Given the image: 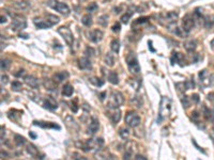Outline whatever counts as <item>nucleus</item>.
Wrapping results in <instances>:
<instances>
[{
	"label": "nucleus",
	"mask_w": 214,
	"mask_h": 160,
	"mask_svg": "<svg viewBox=\"0 0 214 160\" xmlns=\"http://www.w3.org/2000/svg\"><path fill=\"white\" fill-rule=\"evenodd\" d=\"M47 6H50L52 9L56 10L57 12H59L60 14L64 16H68L71 12V10L69 8V6L66 3L64 2H59V1H57V0H49L48 2H47Z\"/></svg>",
	"instance_id": "obj_1"
},
{
	"label": "nucleus",
	"mask_w": 214,
	"mask_h": 160,
	"mask_svg": "<svg viewBox=\"0 0 214 160\" xmlns=\"http://www.w3.org/2000/svg\"><path fill=\"white\" fill-rule=\"evenodd\" d=\"M170 111V102L167 97H163L161 100V106H160V113H158V119L157 123H161L162 121L164 120L165 116L168 115Z\"/></svg>",
	"instance_id": "obj_2"
},
{
	"label": "nucleus",
	"mask_w": 214,
	"mask_h": 160,
	"mask_svg": "<svg viewBox=\"0 0 214 160\" xmlns=\"http://www.w3.org/2000/svg\"><path fill=\"white\" fill-rule=\"evenodd\" d=\"M126 63H127V67L130 69V72L132 74H139L140 72V66L139 63H138V60H137L136 55L134 53H130L127 55L126 58Z\"/></svg>",
	"instance_id": "obj_3"
},
{
	"label": "nucleus",
	"mask_w": 214,
	"mask_h": 160,
	"mask_svg": "<svg viewBox=\"0 0 214 160\" xmlns=\"http://www.w3.org/2000/svg\"><path fill=\"white\" fill-rule=\"evenodd\" d=\"M124 102V97L122 95V93L120 92H112V96H110V99L108 102V107L112 108V109H117L120 106L123 105Z\"/></svg>",
	"instance_id": "obj_4"
},
{
	"label": "nucleus",
	"mask_w": 214,
	"mask_h": 160,
	"mask_svg": "<svg viewBox=\"0 0 214 160\" xmlns=\"http://www.w3.org/2000/svg\"><path fill=\"white\" fill-rule=\"evenodd\" d=\"M58 33L63 37V40L69 46H72L73 43H74V36H73V33L71 32V30L66 27H60L58 29Z\"/></svg>",
	"instance_id": "obj_5"
},
{
	"label": "nucleus",
	"mask_w": 214,
	"mask_h": 160,
	"mask_svg": "<svg viewBox=\"0 0 214 160\" xmlns=\"http://www.w3.org/2000/svg\"><path fill=\"white\" fill-rule=\"evenodd\" d=\"M125 122H126V124L129 125L130 127H133V128H135V127L139 126L140 124V117L139 115L137 113H135V112H127L126 116H125Z\"/></svg>",
	"instance_id": "obj_6"
},
{
	"label": "nucleus",
	"mask_w": 214,
	"mask_h": 160,
	"mask_svg": "<svg viewBox=\"0 0 214 160\" xmlns=\"http://www.w3.org/2000/svg\"><path fill=\"white\" fill-rule=\"evenodd\" d=\"M195 26V19L193 17L192 15H185L182 19V28H183V30L185 32H189V31L192 30L193 27Z\"/></svg>",
	"instance_id": "obj_7"
},
{
	"label": "nucleus",
	"mask_w": 214,
	"mask_h": 160,
	"mask_svg": "<svg viewBox=\"0 0 214 160\" xmlns=\"http://www.w3.org/2000/svg\"><path fill=\"white\" fill-rule=\"evenodd\" d=\"M27 27V22H26L25 18L22 16H15V18L13 19L12 22V29L15 31L23 30Z\"/></svg>",
	"instance_id": "obj_8"
},
{
	"label": "nucleus",
	"mask_w": 214,
	"mask_h": 160,
	"mask_svg": "<svg viewBox=\"0 0 214 160\" xmlns=\"http://www.w3.org/2000/svg\"><path fill=\"white\" fill-rule=\"evenodd\" d=\"M104 36V33H103L102 30H99V29H94V30L88 32V39L93 42V43H99L101 42Z\"/></svg>",
	"instance_id": "obj_9"
},
{
	"label": "nucleus",
	"mask_w": 214,
	"mask_h": 160,
	"mask_svg": "<svg viewBox=\"0 0 214 160\" xmlns=\"http://www.w3.org/2000/svg\"><path fill=\"white\" fill-rule=\"evenodd\" d=\"M178 13L177 12H168L166 14L162 15V20L167 22V24H174L178 19Z\"/></svg>",
	"instance_id": "obj_10"
},
{
	"label": "nucleus",
	"mask_w": 214,
	"mask_h": 160,
	"mask_svg": "<svg viewBox=\"0 0 214 160\" xmlns=\"http://www.w3.org/2000/svg\"><path fill=\"white\" fill-rule=\"evenodd\" d=\"M100 127V123L99 120L96 117H92L90 121V124H89V127H88V133L89 135H94L96 133V131L99 130Z\"/></svg>",
	"instance_id": "obj_11"
},
{
	"label": "nucleus",
	"mask_w": 214,
	"mask_h": 160,
	"mask_svg": "<svg viewBox=\"0 0 214 160\" xmlns=\"http://www.w3.org/2000/svg\"><path fill=\"white\" fill-rule=\"evenodd\" d=\"M24 81H25L27 86L32 88V89H37L39 86H40L39 80L35 77H33V76H26V77H24Z\"/></svg>",
	"instance_id": "obj_12"
},
{
	"label": "nucleus",
	"mask_w": 214,
	"mask_h": 160,
	"mask_svg": "<svg viewBox=\"0 0 214 160\" xmlns=\"http://www.w3.org/2000/svg\"><path fill=\"white\" fill-rule=\"evenodd\" d=\"M70 77V74H69L68 72H58L56 74L54 75V81L57 83H60L62 81H64L66 80L68 78Z\"/></svg>",
	"instance_id": "obj_13"
},
{
	"label": "nucleus",
	"mask_w": 214,
	"mask_h": 160,
	"mask_svg": "<svg viewBox=\"0 0 214 160\" xmlns=\"http://www.w3.org/2000/svg\"><path fill=\"white\" fill-rule=\"evenodd\" d=\"M44 107L49 109V110H56L58 108V104L53 97H47L44 99Z\"/></svg>",
	"instance_id": "obj_14"
},
{
	"label": "nucleus",
	"mask_w": 214,
	"mask_h": 160,
	"mask_svg": "<svg viewBox=\"0 0 214 160\" xmlns=\"http://www.w3.org/2000/svg\"><path fill=\"white\" fill-rule=\"evenodd\" d=\"M91 67H92L91 61L88 57H83L79 59V68L81 69H91Z\"/></svg>",
	"instance_id": "obj_15"
},
{
	"label": "nucleus",
	"mask_w": 214,
	"mask_h": 160,
	"mask_svg": "<svg viewBox=\"0 0 214 160\" xmlns=\"http://www.w3.org/2000/svg\"><path fill=\"white\" fill-rule=\"evenodd\" d=\"M196 47H197V42H196V40H189L184 43V48H185V50L186 51H189V53L195 51Z\"/></svg>",
	"instance_id": "obj_16"
},
{
	"label": "nucleus",
	"mask_w": 214,
	"mask_h": 160,
	"mask_svg": "<svg viewBox=\"0 0 214 160\" xmlns=\"http://www.w3.org/2000/svg\"><path fill=\"white\" fill-rule=\"evenodd\" d=\"M34 25L37 26V28H39V29H47V28H50L53 26L48 20L44 22V20H39L37 18H34Z\"/></svg>",
	"instance_id": "obj_17"
},
{
	"label": "nucleus",
	"mask_w": 214,
	"mask_h": 160,
	"mask_svg": "<svg viewBox=\"0 0 214 160\" xmlns=\"http://www.w3.org/2000/svg\"><path fill=\"white\" fill-rule=\"evenodd\" d=\"M73 93H74V88L71 86V84H64L63 86V89H62V94L66 97H70V96L73 95Z\"/></svg>",
	"instance_id": "obj_18"
},
{
	"label": "nucleus",
	"mask_w": 214,
	"mask_h": 160,
	"mask_svg": "<svg viewBox=\"0 0 214 160\" xmlns=\"http://www.w3.org/2000/svg\"><path fill=\"white\" fill-rule=\"evenodd\" d=\"M202 109H203V116H205V119L207 121H213L214 119V113L212 112V110H210L209 108H207L206 106H203L202 107Z\"/></svg>",
	"instance_id": "obj_19"
},
{
	"label": "nucleus",
	"mask_w": 214,
	"mask_h": 160,
	"mask_svg": "<svg viewBox=\"0 0 214 160\" xmlns=\"http://www.w3.org/2000/svg\"><path fill=\"white\" fill-rule=\"evenodd\" d=\"M108 81L112 84H118L119 83V78L118 75L116 72H109L108 73Z\"/></svg>",
	"instance_id": "obj_20"
},
{
	"label": "nucleus",
	"mask_w": 214,
	"mask_h": 160,
	"mask_svg": "<svg viewBox=\"0 0 214 160\" xmlns=\"http://www.w3.org/2000/svg\"><path fill=\"white\" fill-rule=\"evenodd\" d=\"M110 120L114 124H117L120 122L121 120V111L120 110H115V112L112 114V116H110Z\"/></svg>",
	"instance_id": "obj_21"
},
{
	"label": "nucleus",
	"mask_w": 214,
	"mask_h": 160,
	"mask_svg": "<svg viewBox=\"0 0 214 160\" xmlns=\"http://www.w3.org/2000/svg\"><path fill=\"white\" fill-rule=\"evenodd\" d=\"M27 152L31 156H34V157H37L39 156V149L37 148V146L33 144H28L27 146Z\"/></svg>",
	"instance_id": "obj_22"
},
{
	"label": "nucleus",
	"mask_w": 214,
	"mask_h": 160,
	"mask_svg": "<svg viewBox=\"0 0 214 160\" xmlns=\"http://www.w3.org/2000/svg\"><path fill=\"white\" fill-rule=\"evenodd\" d=\"M104 61H105V64L106 65H108V66H114V63H115V59H114V55H112L110 53H107L105 55Z\"/></svg>",
	"instance_id": "obj_23"
},
{
	"label": "nucleus",
	"mask_w": 214,
	"mask_h": 160,
	"mask_svg": "<svg viewBox=\"0 0 214 160\" xmlns=\"http://www.w3.org/2000/svg\"><path fill=\"white\" fill-rule=\"evenodd\" d=\"M44 86L46 88L47 90H56V82L54 81V80H50V79H45L44 80Z\"/></svg>",
	"instance_id": "obj_24"
},
{
	"label": "nucleus",
	"mask_w": 214,
	"mask_h": 160,
	"mask_svg": "<svg viewBox=\"0 0 214 160\" xmlns=\"http://www.w3.org/2000/svg\"><path fill=\"white\" fill-rule=\"evenodd\" d=\"M107 156H108V153L105 152V151H103V149L97 151L96 152V154H95V158L96 159H99V160H107L108 159Z\"/></svg>",
	"instance_id": "obj_25"
},
{
	"label": "nucleus",
	"mask_w": 214,
	"mask_h": 160,
	"mask_svg": "<svg viewBox=\"0 0 214 160\" xmlns=\"http://www.w3.org/2000/svg\"><path fill=\"white\" fill-rule=\"evenodd\" d=\"M133 156V148L130 147V144L126 145V149L124 151V154H123V160H131Z\"/></svg>",
	"instance_id": "obj_26"
},
{
	"label": "nucleus",
	"mask_w": 214,
	"mask_h": 160,
	"mask_svg": "<svg viewBox=\"0 0 214 160\" xmlns=\"http://www.w3.org/2000/svg\"><path fill=\"white\" fill-rule=\"evenodd\" d=\"M182 59H183V55L180 53H172V57H171V63L174 64L176 62L177 63H180L182 61Z\"/></svg>",
	"instance_id": "obj_27"
},
{
	"label": "nucleus",
	"mask_w": 214,
	"mask_h": 160,
	"mask_svg": "<svg viewBox=\"0 0 214 160\" xmlns=\"http://www.w3.org/2000/svg\"><path fill=\"white\" fill-rule=\"evenodd\" d=\"M14 3H15V6L18 10H26L30 6V2L27 1V0H25V1H20V2H14Z\"/></svg>",
	"instance_id": "obj_28"
},
{
	"label": "nucleus",
	"mask_w": 214,
	"mask_h": 160,
	"mask_svg": "<svg viewBox=\"0 0 214 160\" xmlns=\"http://www.w3.org/2000/svg\"><path fill=\"white\" fill-rule=\"evenodd\" d=\"M200 82H201V84L205 88H208V86H210L212 84V80H211V77L209 76V74L207 75V76H205V77L200 78Z\"/></svg>",
	"instance_id": "obj_29"
},
{
	"label": "nucleus",
	"mask_w": 214,
	"mask_h": 160,
	"mask_svg": "<svg viewBox=\"0 0 214 160\" xmlns=\"http://www.w3.org/2000/svg\"><path fill=\"white\" fill-rule=\"evenodd\" d=\"M81 22H83V25H85L86 27H90V26L92 25V17H91V15L87 14V15L83 16Z\"/></svg>",
	"instance_id": "obj_30"
},
{
	"label": "nucleus",
	"mask_w": 214,
	"mask_h": 160,
	"mask_svg": "<svg viewBox=\"0 0 214 160\" xmlns=\"http://www.w3.org/2000/svg\"><path fill=\"white\" fill-rule=\"evenodd\" d=\"M110 48L115 53H118L119 50H120V43H119L118 40H112V43H110Z\"/></svg>",
	"instance_id": "obj_31"
},
{
	"label": "nucleus",
	"mask_w": 214,
	"mask_h": 160,
	"mask_svg": "<svg viewBox=\"0 0 214 160\" xmlns=\"http://www.w3.org/2000/svg\"><path fill=\"white\" fill-rule=\"evenodd\" d=\"M14 141H15L16 145H18V146H22L26 143V139L20 135H14Z\"/></svg>",
	"instance_id": "obj_32"
},
{
	"label": "nucleus",
	"mask_w": 214,
	"mask_h": 160,
	"mask_svg": "<svg viewBox=\"0 0 214 160\" xmlns=\"http://www.w3.org/2000/svg\"><path fill=\"white\" fill-rule=\"evenodd\" d=\"M46 18H47V20L52 24V25H56V24H58L59 22V17L58 16H55V15H52V14H47L46 15Z\"/></svg>",
	"instance_id": "obj_33"
},
{
	"label": "nucleus",
	"mask_w": 214,
	"mask_h": 160,
	"mask_svg": "<svg viewBox=\"0 0 214 160\" xmlns=\"http://www.w3.org/2000/svg\"><path fill=\"white\" fill-rule=\"evenodd\" d=\"M11 88H12V91H14V92H19V91H22L23 86L19 81H13L12 84H11Z\"/></svg>",
	"instance_id": "obj_34"
},
{
	"label": "nucleus",
	"mask_w": 214,
	"mask_h": 160,
	"mask_svg": "<svg viewBox=\"0 0 214 160\" xmlns=\"http://www.w3.org/2000/svg\"><path fill=\"white\" fill-rule=\"evenodd\" d=\"M119 135H120V137H121L122 139L126 140V139L130 137V130L127 129V128H120V129H119Z\"/></svg>",
	"instance_id": "obj_35"
},
{
	"label": "nucleus",
	"mask_w": 214,
	"mask_h": 160,
	"mask_svg": "<svg viewBox=\"0 0 214 160\" xmlns=\"http://www.w3.org/2000/svg\"><path fill=\"white\" fill-rule=\"evenodd\" d=\"M133 13L134 12H132V11H127V12L121 17V22H123V24H127L129 20H130V18L132 17V15H133Z\"/></svg>",
	"instance_id": "obj_36"
},
{
	"label": "nucleus",
	"mask_w": 214,
	"mask_h": 160,
	"mask_svg": "<svg viewBox=\"0 0 214 160\" xmlns=\"http://www.w3.org/2000/svg\"><path fill=\"white\" fill-rule=\"evenodd\" d=\"M90 82L91 83H93L94 86H102L103 84H104V81H103L102 79H100V78H97V77H92V78H90Z\"/></svg>",
	"instance_id": "obj_37"
},
{
	"label": "nucleus",
	"mask_w": 214,
	"mask_h": 160,
	"mask_svg": "<svg viewBox=\"0 0 214 160\" xmlns=\"http://www.w3.org/2000/svg\"><path fill=\"white\" fill-rule=\"evenodd\" d=\"M99 24L102 27H106L108 24V16L107 15H102L99 17Z\"/></svg>",
	"instance_id": "obj_38"
},
{
	"label": "nucleus",
	"mask_w": 214,
	"mask_h": 160,
	"mask_svg": "<svg viewBox=\"0 0 214 160\" xmlns=\"http://www.w3.org/2000/svg\"><path fill=\"white\" fill-rule=\"evenodd\" d=\"M181 102H182V106H183V108L187 109V108L189 107V105H191V99H189L187 96H183V97H182V99H181Z\"/></svg>",
	"instance_id": "obj_39"
},
{
	"label": "nucleus",
	"mask_w": 214,
	"mask_h": 160,
	"mask_svg": "<svg viewBox=\"0 0 214 160\" xmlns=\"http://www.w3.org/2000/svg\"><path fill=\"white\" fill-rule=\"evenodd\" d=\"M10 65H11V63H10L9 60H6V59H2L1 60V69L2 71H6L10 67Z\"/></svg>",
	"instance_id": "obj_40"
},
{
	"label": "nucleus",
	"mask_w": 214,
	"mask_h": 160,
	"mask_svg": "<svg viewBox=\"0 0 214 160\" xmlns=\"http://www.w3.org/2000/svg\"><path fill=\"white\" fill-rule=\"evenodd\" d=\"M176 88L178 89V91H179V92H184V91H186V90H187L185 82H178V83H176Z\"/></svg>",
	"instance_id": "obj_41"
},
{
	"label": "nucleus",
	"mask_w": 214,
	"mask_h": 160,
	"mask_svg": "<svg viewBox=\"0 0 214 160\" xmlns=\"http://www.w3.org/2000/svg\"><path fill=\"white\" fill-rule=\"evenodd\" d=\"M86 9H87L88 12H95L96 10H97V4H96L95 2H92V3H90Z\"/></svg>",
	"instance_id": "obj_42"
},
{
	"label": "nucleus",
	"mask_w": 214,
	"mask_h": 160,
	"mask_svg": "<svg viewBox=\"0 0 214 160\" xmlns=\"http://www.w3.org/2000/svg\"><path fill=\"white\" fill-rule=\"evenodd\" d=\"M72 160H87V158L84 157V156H81V155L78 154V153H74V154L72 155Z\"/></svg>",
	"instance_id": "obj_43"
},
{
	"label": "nucleus",
	"mask_w": 214,
	"mask_h": 160,
	"mask_svg": "<svg viewBox=\"0 0 214 160\" xmlns=\"http://www.w3.org/2000/svg\"><path fill=\"white\" fill-rule=\"evenodd\" d=\"M94 49H93V48H91V47H87V48H86V51H85V55H86V57H88V58H89V57H93V55H94Z\"/></svg>",
	"instance_id": "obj_44"
},
{
	"label": "nucleus",
	"mask_w": 214,
	"mask_h": 160,
	"mask_svg": "<svg viewBox=\"0 0 214 160\" xmlns=\"http://www.w3.org/2000/svg\"><path fill=\"white\" fill-rule=\"evenodd\" d=\"M191 102H192L193 104H198L199 102V95L198 94H193V95L191 96Z\"/></svg>",
	"instance_id": "obj_45"
},
{
	"label": "nucleus",
	"mask_w": 214,
	"mask_h": 160,
	"mask_svg": "<svg viewBox=\"0 0 214 160\" xmlns=\"http://www.w3.org/2000/svg\"><path fill=\"white\" fill-rule=\"evenodd\" d=\"M112 32H116V33H118L119 31H120V29H121V25L119 24V22H116L115 25L112 26Z\"/></svg>",
	"instance_id": "obj_46"
},
{
	"label": "nucleus",
	"mask_w": 214,
	"mask_h": 160,
	"mask_svg": "<svg viewBox=\"0 0 214 160\" xmlns=\"http://www.w3.org/2000/svg\"><path fill=\"white\" fill-rule=\"evenodd\" d=\"M15 77H26V72L25 69H19V71H17V73H15Z\"/></svg>",
	"instance_id": "obj_47"
},
{
	"label": "nucleus",
	"mask_w": 214,
	"mask_h": 160,
	"mask_svg": "<svg viewBox=\"0 0 214 160\" xmlns=\"http://www.w3.org/2000/svg\"><path fill=\"white\" fill-rule=\"evenodd\" d=\"M148 19H149L148 17H141V18H138V19H136V22H134V25H137V24H143V22H147Z\"/></svg>",
	"instance_id": "obj_48"
},
{
	"label": "nucleus",
	"mask_w": 214,
	"mask_h": 160,
	"mask_svg": "<svg viewBox=\"0 0 214 160\" xmlns=\"http://www.w3.org/2000/svg\"><path fill=\"white\" fill-rule=\"evenodd\" d=\"M1 82H2V84L3 83L6 84V83L9 82V77H8L6 75H2V76H1Z\"/></svg>",
	"instance_id": "obj_49"
},
{
	"label": "nucleus",
	"mask_w": 214,
	"mask_h": 160,
	"mask_svg": "<svg viewBox=\"0 0 214 160\" xmlns=\"http://www.w3.org/2000/svg\"><path fill=\"white\" fill-rule=\"evenodd\" d=\"M71 109H72V111H73V112H77V111H78V106L76 105V104H73V102H72Z\"/></svg>",
	"instance_id": "obj_50"
},
{
	"label": "nucleus",
	"mask_w": 214,
	"mask_h": 160,
	"mask_svg": "<svg viewBox=\"0 0 214 160\" xmlns=\"http://www.w3.org/2000/svg\"><path fill=\"white\" fill-rule=\"evenodd\" d=\"M135 160H148L145 156H143V155H137L136 157H135Z\"/></svg>",
	"instance_id": "obj_51"
},
{
	"label": "nucleus",
	"mask_w": 214,
	"mask_h": 160,
	"mask_svg": "<svg viewBox=\"0 0 214 160\" xmlns=\"http://www.w3.org/2000/svg\"><path fill=\"white\" fill-rule=\"evenodd\" d=\"M192 117H193V119H194V120H195V121L198 120V117H199L198 112H196V111H195V112H193V113H192Z\"/></svg>",
	"instance_id": "obj_52"
},
{
	"label": "nucleus",
	"mask_w": 214,
	"mask_h": 160,
	"mask_svg": "<svg viewBox=\"0 0 214 160\" xmlns=\"http://www.w3.org/2000/svg\"><path fill=\"white\" fill-rule=\"evenodd\" d=\"M208 99L209 100H214V93H210V94H208Z\"/></svg>",
	"instance_id": "obj_53"
},
{
	"label": "nucleus",
	"mask_w": 214,
	"mask_h": 160,
	"mask_svg": "<svg viewBox=\"0 0 214 160\" xmlns=\"http://www.w3.org/2000/svg\"><path fill=\"white\" fill-rule=\"evenodd\" d=\"M105 96H106V92H103L100 94V98H101V100H104L105 99Z\"/></svg>",
	"instance_id": "obj_54"
},
{
	"label": "nucleus",
	"mask_w": 214,
	"mask_h": 160,
	"mask_svg": "<svg viewBox=\"0 0 214 160\" xmlns=\"http://www.w3.org/2000/svg\"><path fill=\"white\" fill-rule=\"evenodd\" d=\"M149 49L151 50L152 53H154V51H155V49L152 47V42H149Z\"/></svg>",
	"instance_id": "obj_55"
},
{
	"label": "nucleus",
	"mask_w": 214,
	"mask_h": 160,
	"mask_svg": "<svg viewBox=\"0 0 214 160\" xmlns=\"http://www.w3.org/2000/svg\"><path fill=\"white\" fill-rule=\"evenodd\" d=\"M4 22H6V18L2 15L1 16V24H4Z\"/></svg>",
	"instance_id": "obj_56"
},
{
	"label": "nucleus",
	"mask_w": 214,
	"mask_h": 160,
	"mask_svg": "<svg viewBox=\"0 0 214 160\" xmlns=\"http://www.w3.org/2000/svg\"><path fill=\"white\" fill-rule=\"evenodd\" d=\"M29 135H30V137L32 139H35V138H37V135H35V133H31V131H30V133H29Z\"/></svg>",
	"instance_id": "obj_57"
},
{
	"label": "nucleus",
	"mask_w": 214,
	"mask_h": 160,
	"mask_svg": "<svg viewBox=\"0 0 214 160\" xmlns=\"http://www.w3.org/2000/svg\"><path fill=\"white\" fill-rule=\"evenodd\" d=\"M211 47H212V49L214 50V40L211 41Z\"/></svg>",
	"instance_id": "obj_58"
},
{
	"label": "nucleus",
	"mask_w": 214,
	"mask_h": 160,
	"mask_svg": "<svg viewBox=\"0 0 214 160\" xmlns=\"http://www.w3.org/2000/svg\"><path fill=\"white\" fill-rule=\"evenodd\" d=\"M83 1H86V0H83Z\"/></svg>",
	"instance_id": "obj_59"
}]
</instances>
